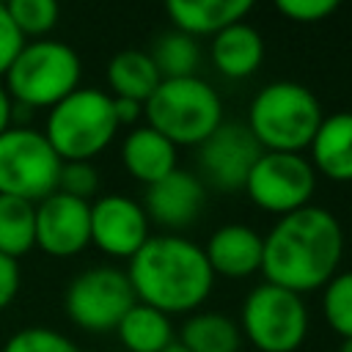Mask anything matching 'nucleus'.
Masks as SVG:
<instances>
[{
  "label": "nucleus",
  "mask_w": 352,
  "mask_h": 352,
  "mask_svg": "<svg viewBox=\"0 0 352 352\" xmlns=\"http://www.w3.org/2000/svg\"><path fill=\"white\" fill-rule=\"evenodd\" d=\"M344 258V228L338 217L316 204L275 220L264 236V283L294 294H311L338 272Z\"/></svg>",
  "instance_id": "nucleus-1"
},
{
  "label": "nucleus",
  "mask_w": 352,
  "mask_h": 352,
  "mask_svg": "<svg viewBox=\"0 0 352 352\" xmlns=\"http://www.w3.org/2000/svg\"><path fill=\"white\" fill-rule=\"evenodd\" d=\"M124 272L135 300L168 316L195 314L214 286L204 248L179 234H151Z\"/></svg>",
  "instance_id": "nucleus-2"
},
{
  "label": "nucleus",
  "mask_w": 352,
  "mask_h": 352,
  "mask_svg": "<svg viewBox=\"0 0 352 352\" xmlns=\"http://www.w3.org/2000/svg\"><path fill=\"white\" fill-rule=\"evenodd\" d=\"M322 118V104L308 85L275 80L253 96L245 126L261 151L302 154L311 146Z\"/></svg>",
  "instance_id": "nucleus-3"
},
{
  "label": "nucleus",
  "mask_w": 352,
  "mask_h": 352,
  "mask_svg": "<svg viewBox=\"0 0 352 352\" xmlns=\"http://www.w3.org/2000/svg\"><path fill=\"white\" fill-rule=\"evenodd\" d=\"M146 126L165 135L176 148L201 146L226 118L220 94L195 77L162 80L143 104Z\"/></svg>",
  "instance_id": "nucleus-4"
},
{
  "label": "nucleus",
  "mask_w": 352,
  "mask_h": 352,
  "mask_svg": "<svg viewBox=\"0 0 352 352\" xmlns=\"http://www.w3.org/2000/svg\"><path fill=\"white\" fill-rule=\"evenodd\" d=\"M80 55L55 38L25 41L6 72V91L14 104L28 110L55 107L60 99L80 88Z\"/></svg>",
  "instance_id": "nucleus-5"
},
{
  "label": "nucleus",
  "mask_w": 352,
  "mask_h": 352,
  "mask_svg": "<svg viewBox=\"0 0 352 352\" xmlns=\"http://www.w3.org/2000/svg\"><path fill=\"white\" fill-rule=\"evenodd\" d=\"M41 132L60 162H91L118 132L113 96L99 88H77L50 107Z\"/></svg>",
  "instance_id": "nucleus-6"
},
{
  "label": "nucleus",
  "mask_w": 352,
  "mask_h": 352,
  "mask_svg": "<svg viewBox=\"0 0 352 352\" xmlns=\"http://www.w3.org/2000/svg\"><path fill=\"white\" fill-rule=\"evenodd\" d=\"M308 308L294 292L272 283L253 286L239 308V330L258 352H297L308 338Z\"/></svg>",
  "instance_id": "nucleus-7"
},
{
  "label": "nucleus",
  "mask_w": 352,
  "mask_h": 352,
  "mask_svg": "<svg viewBox=\"0 0 352 352\" xmlns=\"http://www.w3.org/2000/svg\"><path fill=\"white\" fill-rule=\"evenodd\" d=\"M60 165L41 129L14 124L0 135V195L38 204L58 190Z\"/></svg>",
  "instance_id": "nucleus-8"
},
{
  "label": "nucleus",
  "mask_w": 352,
  "mask_h": 352,
  "mask_svg": "<svg viewBox=\"0 0 352 352\" xmlns=\"http://www.w3.org/2000/svg\"><path fill=\"white\" fill-rule=\"evenodd\" d=\"M135 302L132 283L118 267H88L69 280L63 294L66 316L88 333L116 330Z\"/></svg>",
  "instance_id": "nucleus-9"
},
{
  "label": "nucleus",
  "mask_w": 352,
  "mask_h": 352,
  "mask_svg": "<svg viewBox=\"0 0 352 352\" xmlns=\"http://www.w3.org/2000/svg\"><path fill=\"white\" fill-rule=\"evenodd\" d=\"M242 190L253 206L283 217L311 204L316 190V173L305 154L261 151Z\"/></svg>",
  "instance_id": "nucleus-10"
},
{
  "label": "nucleus",
  "mask_w": 352,
  "mask_h": 352,
  "mask_svg": "<svg viewBox=\"0 0 352 352\" xmlns=\"http://www.w3.org/2000/svg\"><path fill=\"white\" fill-rule=\"evenodd\" d=\"M258 157L261 146L253 140L248 126L239 121H223L198 146L201 182L223 192H236L245 187L248 173Z\"/></svg>",
  "instance_id": "nucleus-11"
},
{
  "label": "nucleus",
  "mask_w": 352,
  "mask_h": 352,
  "mask_svg": "<svg viewBox=\"0 0 352 352\" xmlns=\"http://www.w3.org/2000/svg\"><path fill=\"white\" fill-rule=\"evenodd\" d=\"M143 206L129 195H102L91 201V245L110 258H132L151 236Z\"/></svg>",
  "instance_id": "nucleus-12"
},
{
  "label": "nucleus",
  "mask_w": 352,
  "mask_h": 352,
  "mask_svg": "<svg viewBox=\"0 0 352 352\" xmlns=\"http://www.w3.org/2000/svg\"><path fill=\"white\" fill-rule=\"evenodd\" d=\"M91 245V204L52 192L36 204V248L47 256L69 258Z\"/></svg>",
  "instance_id": "nucleus-13"
},
{
  "label": "nucleus",
  "mask_w": 352,
  "mask_h": 352,
  "mask_svg": "<svg viewBox=\"0 0 352 352\" xmlns=\"http://www.w3.org/2000/svg\"><path fill=\"white\" fill-rule=\"evenodd\" d=\"M206 204V184L198 173L176 168L165 179L146 187L143 195V212L148 223H157L168 234H176L179 228H187Z\"/></svg>",
  "instance_id": "nucleus-14"
},
{
  "label": "nucleus",
  "mask_w": 352,
  "mask_h": 352,
  "mask_svg": "<svg viewBox=\"0 0 352 352\" xmlns=\"http://www.w3.org/2000/svg\"><path fill=\"white\" fill-rule=\"evenodd\" d=\"M204 256L214 278H250L253 272H261L264 236L245 223H226L217 231H212V236L204 245Z\"/></svg>",
  "instance_id": "nucleus-15"
},
{
  "label": "nucleus",
  "mask_w": 352,
  "mask_h": 352,
  "mask_svg": "<svg viewBox=\"0 0 352 352\" xmlns=\"http://www.w3.org/2000/svg\"><path fill=\"white\" fill-rule=\"evenodd\" d=\"M308 151V162L316 176L336 184L352 182V110H338L322 118Z\"/></svg>",
  "instance_id": "nucleus-16"
},
{
  "label": "nucleus",
  "mask_w": 352,
  "mask_h": 352,
  "mask_svg": "<svg viewBox=\"0 0 352 352\" xmlns=\"http://www.w3.org/2000/svg\"><path fill=\"white\" fill-rule=\"evenodd\" d=\"M121 162L140 184H154L179 168V148L157 129L140 124L132 126L121 143Z\"/></svg>",
  "instance_id": "nucleus-17"
},
{
  "label": "nucleus",
  "mask_w": 352,
  "mask_h": 352,
  "mask_svg": "<svg viewBox=\"0 0 352 352\" xmlns=\"http://www.w3.org/2000/svg\"><path fill=\"white\" fill-rule=\"evenodd\" d=\"M250 8H253L250 0H170L165 6V14L173 30L198 38V36H217L228 25L245 22Z\"/></svg>",
  "instance_id": "nucleus-18"
},
{
  "label": "nucleus",
  "mask_w": 352,
  "mask_h": 352,
  "mask_svg": "<svg viewBox=\"0 0 352 352\" xmlns=\"http://www.w3.org/2000/svg\"><path fill=\"white\" fill-rule=\"evenodd\" d=\"M209 55H212L214 69L223 77L245 80V77L256 74L264 60V38L253 25L236 22V25H228L226 30H220L217 36H212Z\"/></svg>",
  "instance_id": "nucleus-19"
},
{
  "label": "nucleus",
  "mask_w": 352,
  "mask_h": 352,
  "mask_svg": "<svg viewBox=\"0 0 352 352\" xmlns=\"http://www.w3.org/2000/svg\"><path fill=\"white\" fill-rule=\"evenodd\" d=\"M160 82H162V77H160L151 55L143 50H121L107 63L110 96L135 99V102L146 104V99L157 91Z\"/></svg>",
  "instance_id": "nucleus-20"
},
{
  "label": "nucleus",
  "mask_w": 352,
  "mask_h": 352,
  "mask_svg": "<svg viewBox=\"0 0 352 352\" xmlns=\"http://www.w3.org/2000/svg\"><path fill=\"white\" fill-rule=\"evenodd\" d=\"M179 346L187 352H239L242 330L239 324L217 311H195L179 330Z\"/></svg>",
  "instance_id": "nucleus-21"
},
{
  "label": "nucleus",
  "mask_w": 352,
  "mask_h": 352,
  "mask_svg": "<svg viewBox=\"0 0 352 352\" xmlns=\"http://www.w3.org/2000/svg\"><path fill=\"white\" fill-rule=\"evenodd\" d=\"M116 333L129 352H162L176 341L170 316L143 302H135L124 314Z\"/></svg>",
  "instance_id": "nucleus-22"
},
{
  "label": "nucleus",
  "mask_w": 352,
  "mask_h": 352,
  "mask_svg": "<svg viewBox=\"0 0 352 352\" xmlns=\"http://www.w3.org/2000/svg\"><path fill=\"white\" fill-rule=\"evenodd\" d=\"M36 248V204L0 195V253L19 258Z\"/></svg>",
  "instance_id": "nucleus-23"
},
{
  "label": "nucleus",
  "mask_w": 352,
  "mask_h": 352,
  "mask_svg": "<svg viewBox=\"0 0 352 352\" xmlns=\"http://www.w3.org/2000/svg\"><path fill=\"white\" fill-rule=\"evenodd\" d=\"M151 60L162 80H179V77H195V69L201 63V47L198 38L168 30L162 33L151 47Z\"/></svg>",
  "instance_id": "nucleus-24"
},
{
  "label": "nucleus",
  "mask_w": 352,
  "mask_h": 352,
  "mask_svg": "<svg viewBox=\"0 0 352 352\" xmlns=\"http://www.w3.org/2000/svg\"><path fill=\"white\" fill-rule=\"evenodd\" d=\"M322 316L344 341L352 338V270L336 272L322 289Z\"/></svg>",
  "instance_id": "nucleus-25"
},
{
  "label": "nucleus",
  "mask_w": 352,
  "mask_h": 352,
  "mask_svg": "<svg viewBox=\"0 0 352 352\" xmlns=\"http://www.w3.org/2000/svg\"><path fill=\"white\" fill-rule=\"evenodd\" d=\"M6 8L25 41L47 38V33L58 25V16H60L58 3L52 0H8Z\"/></svg>",
  "instance_id": "nucleus-26"
},
{
  "label": "nucleus",
  "mask_w": 352,
  "mask_h": 352,
  "mask_svg": "<svg viewBox=\"0 0 352 352\" xmlns=\"http://www.w3.org/2000/svg\"><path fill=\"white\" fill-rule=\"evenodd\" d=\"M0 352H80V346L52 327H22L3 344Z\"/></svg>",
  "instance_id": "nucleus-27"
},
{
  "label": "nucleus",
  "mask_w": 352,
  "mask_h": 352,
  "mask_svg": "<svg viewBox=\"0 0 352 352\" xmlns=\"http://www.w3.org/2000/svg\"><path fill=\"white\" fill-rule=\"evenodd\" d=\"M58 192L91 204V198H96L99 192V170L94 168V162H63L58 176Z\"/></svg>",
  "instance_id": "nucleus-28"
},
{
  "label": "nucleus",
  "mask_w": 352,
  "mask_h": 352,
  "mask_svg": "<svg viewBox=\"0 0 352 352\" xmlns=\"http://www.w3.org/2000/svg\"><path fill=\"white\" fill-rule=\"evenodd\" d=\"M278 14H283L292 22H322L324 16L336 14V0H278Z\"/></svg>",
  "instance_id": "nucleus-29"
},
{
  "label": "nucleus",
  "mask_w": 352,
  "mask_h": 352,
  "mask_svg": "<svg viewBox=\"0 0 352 352\" xmlns=\"http://www.w3.org/2000/svg\"><path fill=\"white\" fill-rule=\"evenodd\" d=\"M22 44H25L22 33L11 22L6 3H0V77H6V72H8L11 60L16 58V52L22 50Z\"/></svg>",
  "instance_id": "nucleus-30"
},
{
  "label": "nucleus",
  "mask_w": 352,
  "mask_h": 352,
  "mask_svg": "<svg viewBox=\"0 0 352 352\" xmlns=\"http://www.w3.org/2000/svg\"><path fill=\"white\" fill-rule=\"evenodd\" d=\"M19 286H22L19 264H16L14 258H8V256L0 253V311L8 308V305L14 302Z\"/></svg>",
  "instance_id": "nucleus-31"
},
{
  "label": "nucleus",
  "mask_w": 352,
  "mask_h": 352,
  "mask_svg": "<svg viewBox=\"0 0 352 352\" xmlns=\"http://www.w3.org/2000/svg\"><path fill=\"white\" fill-rule=\"evenodd\" d=\"M113 113H116L118 126H132V124H138L143 118V104L135 102V99L113 96Z\"/></svg>",
  "instance_id": "nucleus-32"
},
{
  "label": "nucleus",
  "mask_w": 352,
  "mask_h": 352,
  "mask_svg": "<svg viewBox=\"0 0 352 352\" xmlns=\"http://www.w3.org/2000/svg\"><path fill=\"white\" fill-rule=\"evenodd\" d=\"M11 113H14V102H11L8 91L0 85V135H3L8 126H14V121H11Z\"/></svg>",
  "instance_id": "nucleus-33"
},
{
  "label": "nucleus",
  "mask_w": 352,
  "mask_h": 352,
  "mask_svg": "<svg viewBox=\"0 0 352 352\" xmlns=\"http://www.w3.org/2000/svg\"><path fill=\"white\" fill-rule=\"evenodd\" d=\"M338 352H352V338H344L341 346H338Z\"/></svg>",
  "instance_id": "nucleus-34"
},
{
  "label": "nucleus",
  "mask_w": 352,
  "mask_h": 352,
  "mask_svg": "<svg viewBox=\"0 0 352 352\" xmlns=\"http://www.w3.org/2000/svg\"><path fill=\"white\" fill-rule=\"evenodd\" d=\"M162 352H187V349H184V346H179V344H176V341H173V344H170V346H168V349H162Z\"/></svg>",
  "instance_id": "nucleus-35"
}]
</instances>
